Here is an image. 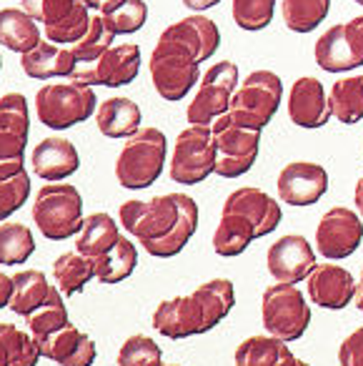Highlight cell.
Masks as SVG:
<instances>
[{
    "mask_svg": "<svg viewBox=\"0 0 363 366\" xmlns=\"http://www.w3.org/2000/svg\"><path fill=\"white\" fill-rule=\"evenodd\" d=\"M221 48V31L208 16H188L161 33L151 53V81L168 103L183 101L201 83V63L211 61Z\"/></svg>",
    "mask_w": 363,
    "mask_h": 366,
    "instance_id": "6da1fadb",
    "label": "cell"
},
{
    "mask_svg": "<svg viewBox=\"0 0 363 366\" xmlns=\"http://www.w3.org/2000/svg\"><path fill=\"white\" fill-rule=\"evenodd\" d=\"M118 216L123 229L156 259L178 256L198 229V204L188 194L126 201Z\"/></svg>",
    "mask_w": 363,
    "mask_h": 366,
    "instance_id": "7a4b0ae2",
    "label": "cell"
},
{
    "mask_svg": "<svg viewBox=\"0 0 363 366\" xmlns=\"http://www.w3.org/2000/svg\"><path fill=\"white\" fill-rule=\"evenodd\" d=\"M236 304L231 279H211L186 296L166 299L153 311V329L166 339L201 336L218 326Z\"/></svg>",
    "mask_w": 363,
    "mask_h": 366,
    "instance_id": "3957f363",
    "label": "cell"
},
{
    "mask_svg": "<svg viewBox=\"0 0 363 366\" xmlns=\"http://www.w3.org/2000/svg\"><path fill=\"white\" fill-rule=\"evenodd\" d=\"M168 138L161 128H138L133 136L126 138L116 161V178L123 189L141 191L148 189L161 178L166 168Z\"/></svg>",
    "mask_w": 363,
    "mask_h": 366,
    "instance_id": "277c9868",
    "label": "cell"
},
{
    "mask_svg": "<svg viewBox=\"0 0 363 366\" xmlns=\"http://www.w3.org/2000/svg\"><path fill=\"white\" fill-rule=\"evenodd\" d=\"M33 221L51 241H66L83 229V196L71 183H46L33 201Z\"/></svg>",
    "mask_w": 363,
    "mask_h": 366,
    "instance_id": "5b68a950",
    "label": "cell"
},
{
    "mask_svg": "<svg viewBox=\"0 0 363 366\" xmlns=\"http://www.w3.org/2000/svg\"><path fill=\"white\" fill-rule=\"evenodd\" d=\"M98 111L96 91L86 83H46L36 93V116L46 128L66 131Z\"/></svg>",
    "mask_w": 363,
    "mask_h": 366,
    "instance_id": "8992f818",
    "label": "cell"
},
{
    "mask_svg": "<svg viewBox=\"0 0 363 366\" xmlns=\"http://www.w3.org/2000/svg\"><path fill=\"white\" fill-rule=\"evenodd\" d=\"M283 103V81L273 71H253L246 76V81L238 83L236 93L228 106V116L246 128L263 131L273 116L278 113Z\"/></svg>",
    "mask_w": 363,
    "mask_h": 366,
    "instance_id": "52a82bcc",
    "label": "cell"
},
{
    "mask_svg": "<svg viewBox=\"0 0 363 366\" xmlns=\"http://www.w3.org/2000/svg\"><path fill=\"white\" fill-rule=\"evenodd\" d=\"M211 131L216 141V176L241 178L251 171L261 151V131L241 126L228 113L211 123Z\"/></svg>",
    "mask_w": 363,
    "mask_h": 366,
    "instance_id": "ba28073f",
    "label": "cell"
},
{
    "mask_svg": "<svg viewBox=\"0 0 363 366\" xmlns=\"http://www.w3.org/2000/svg\"><path fill=\"white\" fill-rule=\"evenodd\" d=\"M261 319L268 334L283 341H298L311 324V306L296 284H273L263 291Z\"/></svg>",
    "mask_w": 363,
    "mask_h": 366,
    "instance_id": "9c48e42d",
    "label": "cell"
},
{
    "mask_svg": "<svg viewBox=\"0 0 363 366\" xmlns=\"http://www.w3.org/2000/svg\"><path fill=\"white\" fill-rule=\"evenodd\" d=\"M216 173V141L211 126H191L178 133L173 143L168 176L181 186H196Z\"/></svg>",
    "mask_w": 363,
    "mask_h": 366,
    "instance_id": "30bf717a",
    "label": "cell"
},
{
    "mask_svg": "<svg viewBox=\"0 0 363 366\" xmlns=\"http://www.w3.org/2000/svg\"><path fill=\"white\" fill-rule=\"evenodd\" d=\"M21 8L41 23L46 41L58 46H73L81 41L93 18L83 0H21Z\"/></svg>",
    "mask_w": 363,
    "mask_h": 366,
    "instance_id": "8fae6325",
    "label": "cell"
},
{
    "mask_svg": "<svg viewBox=\"0 0 363 366\" xmlns=\"http://www.w3.org/2000/svg\"><path fill=\"white\" fill-rule=\"evenodd\" d=\"M31 136V111L23 93L0 96V176L26 171V146Z\"/></svg>",
    "mask_w": 363,
    "mask_h": 366,
    "instance_id": "7c38bea8",
    "label": "cell"
},
{
    "mask_svg": "<svg viewBox=\"0 0 363 366\" xmlns=\"http://www.w3.org/2000/svg\"><path fill=\"white\" fill-rule=\"evenodd\" d=\"M238 66L233 61L213 63L198 83V93L186 108L188 123L196 126H211L218 116L228 113L231 98L238 88Z\"/></svg>",
    "mask_w": 363,
    "mask_h": 366,
    "instance_id": "4fadbf2b",
    "label": "cell"
},
{
    "mask_svg": "<svg viewBox=\"0 0 363 366\" xmlns=\"http://www.w3.org/2000/svg\"><path fill=\"white\" fill-rule=\"evenodd\" d=\"M141 46L136 43H123L113 46L93 63H78L71 81L86 83V86H106L121 88L128 86L141 73Z\"/></svg>",
    "mask_w": 363,
    "mask_h": 366,
    "instance_id": "5bb4252c",
    "label": "cell"
},
{
    "mask_svg": "<svg viewBox=\"0 0 363 366\" xmlns=\"http://www.w3.org/2000/svg\"><path fill=\"white\" fill-rule=\"evenodd\" d=\"M363 241L361 214L348 206H333L316 226V251L328 261H343L356 254Z\"/></svg>",
    "mask_w": 363,
    "mask_h": 366,
    "instance_id": "9a60e30c",
    "label": "cell"
},
{
    "mask_svg": "<svg viewBox=\"0 0 363 366\" xmlns=\"http://www.w3.org/2000/svg\"><path fill=\"white\" fill-rule=\"evenodd\" d=\"M313 58L326 73H348L363 66V36L353 21L331 26L313 46Z\"/></svg>",
    "mask_w": 363,
    "mask_h": 366,
    "instance_id": "2e32d148",
    "label": "cell"
},
{
    "mask_svg": "<svg viewBox=\"0 0 363 366\" xmlns=\"http://www.w3.org/2000/svg\"><path fill=\"white\" fill-rule=\"evenodd\" d=\"M276 191L281 204L313 206L326 196L328 171L313 161H291L278 173Z\"/></svg>",
    "mask_w": 363,
    "mask_h": 366,
    "instance_id": "e0dca14e",
    "label": "cell"
},
{
    "mask_svg": "<svg viewBox=\"0 0 363 366\" xmlns=\"http://www.w3.org/2000/svg\"><path fill=\"white\" fill-rule=\"evenodd\" d=\"M266 264H268V274L278 284H301L316 269V251L308 244L306 236L286 234L276 244H271Z\"/></svg>",
    "mask_w": 363,
    "mask_h": 366,
    "instance_id": "ac0fdd59",
    "label": "cell"
},
{
    "mask_svg": "<svg viewBox=\"0 0 363 366\" xmlns=\"http://www.w3.org/2000/svg\"><path fill=\"white\" fill-rule=\"evenodd\" d=\"M288 118L298 128H308V131L323 128L331 121L333 111L331 103H328V93L318 78L301 76L291 83V91H288Z\"/></svg>",
    "mask_w": 363,
    "mask_h": 366,
    "instance_id": "d6986e66",
    "label": "cell"
},
{
    "mask_svg": "<svg viewBox=\"0 0 363 366\" xmlns=\"http://www.w3.org/2000/svg\"><path fill=\"white\" fill-rule=\"evenodd\" d=\"M223 211L248 221L256 229L258 239L273 234L283 219L281 204L276 199H271L263 189H256V186H243V189L233 191L226 199V204H223Z\"/></svg>",
    "mask_w": 363,
    "mask_h": 366,
    "instance_id": "ffe728a7",
    "label": "cell"
},
{
    "mask_svg": "<svg viewBox=\"0 0 363 366\" xmlns=\"http://www.w3.org/2000/svg\"><path fill=\"white\" fill-rule=\"evenodd\" d=\"M306 281L308 299L321 309L341 311L356 299V279L338 264H316Z\"/></svg>",
    "mask_w": 363,
    "mask_h": 366,
    "instance_id": "44dd1931",
    "label": "cell"
},
{
    "mask_svg": "<svg viewBox=\"0 0 363 366\" xmlns=\"http://www.w3.org/2000/svg\"><path fill=\"white\" fill-rule=\"evenodd\" d=\"M41 356L56 361L61 366H91L98 356L96 341L88 334H83L78 326L68 321L63 329L46 336H36Z\"/></svg>",
    "mask_w": 363,
    "mask_h": 366,
    "instance_id": "7402d4cb",
    "label": "cell"
},
{
    "mask_svg": "<svg viewBox=\"0 0 363 366\" xmlns=\"http://www.w3.org/2000/svg\"><path fill=\"white\" fill-rule=\"evenodd\" d=\"M31 166L38 178L48 183H58L78 171L81 156H78V148L73 146V141L61 136H48L33 148Z\"/></svg>",
    "mask_w": 363,
    "mask_h": 366,
    "instance_id": "603a6c76",
    "label": "cell"
},
{
    "mask_svg": "<svg viewBox=\"0 0 363 366\" xmlns=\"http://www.w3.org/2000/svg\"><path fill=\"white\" fill-rule=\"evenodd\" d=\"M78 61L68 46H58L51 41H41L33 51L21 56V68L28 78L51 81V78H71Z\"/></svg>",
    "mask_w": 363,
    "mask_h": 366,
    "instance_id": "cb8c5ba5",
    "label": "cell"
},
{
    "mask_svg": "<svg viewBox=\"0 0 363 366\" xmlns=\"http://www.w3.org/2000/svg\"><path fill=\"white\" fill-rule=\"evenodd\" d=\"M236 366H296L298 359L288 349V341L278 339L273 334L248 336L243 344H238L233 354Z\"/></svg>",
    "mask_w": 363,
    "mask_h": 366,
    "instance_id": "d4e9b609",
    "label": "cell"
},
{
    "mask_svg": "<svg viewBox=\"0 0 363 366\" xmlns=\"http://www.w3.org/2000/svg\"><path fill=\"white\" fill-rule=\"evenodd\" d=\"M143 113L136 101L126 96L108 98L98 106L96 126L106 138H128L141 128Z\"/></svg>",
    "mask_w": 363,
    "mask_h": 366,
    "instance_id": "484cf974",
    "label": "cell"
},
{
    "mask_svg": "<svg viewBox=\"0 0 363 366\" xmlns=\"http://www.w3.org/2000/svg\"><path fill=\"white\" fill-rule=\"evenodd\" d=\"M43 41L38 21L23 8H3L0 11V46L13 53H28Z\"/></svg>",
    "mask_w": 363,
    "mask_h": 366,
    "instance_id": "4316f807",
    "label": "cell"
},
{
    "mask_svg": "<svg viewBox=\"0 0 363 366\" xmlns=\"http://www.w3.org/2000/svg\"><path fill=\"white\" fill-rule=\"evenodd\" d=\"M121 239V231H118V224L113 221V216L103 214H91L86 221H83V229L78 231L76 239V251H81L83 256L96 261L98 256L108 254L113 246Z\"/></svg>",
    "mask_w": 363,
    "mask_h": 366,
    "instance_id": "83f0119b",
    "label": "cell"
},
{
    "mask_svg": "<svg viewBox=\"0 0 363 366\" xmlns=\"http://www.w3.org/2000/svg\"><path fill=\"white\" fill-rule=\"evenodd\" d=\"M58 286L48 284L46 274L38 269H28V271H18L13 276V299H11V309L18 316H28L43 306L48 299L53 296Z\"/></svg>",
    "mask_w": 363,
    "mask_h": 366,
    "instance_id": "f1b7e54d",
    "label": "cell"
},
{
    "mask_svg": "<svg viewBox=\"0 0 363 366\" xmlns=\"http://www.w3.org/2000/svg\"><path fill=\"white\" fill-rule=\"evenodd\" d=\"M256 239H258L256 229L248 221H243L236 214L221 211V221H218L216 234H213V251L218 256H223V259L241 256Z\"/></svg>",
    "mask_w": 363,
    "mask_h": 366,
    "instance_id": "f546056e",
    "label": "cell"
},
{
    "mask_svg": "<svg viewBox=\"0 0 363 366\" xmlns=\"http://www.w3.org/2000/svg\"><path fill=\"white\" fill-rule=\"evenodd\" d=\"M328 103H331L333 118L338 123L353 126V123L363 121V73L338 78L328 91Z\"/></svg>",
    "mask_w": 363,
    "mask_h": 366,
    "instance_id": "4dcf8cb0",
    "label": "cell"
},
{
    "mask_svg": "<svg viewBox=\"0 0 363 366\" xmlns=\"http://www.w3.org/2000/svg\"><path fill=\"white\" fill-rule=\"evenodd\" d=\"M41 349L33 334L0 321V366H38Z\"/></svg>",
    "mask_w": 363,
    "mask_h": 366,
    "instance_id": "1f68e13d",
    "label": "cell"
},
{
    "mask_svg": "<svg viewBox=\"0 0 363 366\" xmlns=\"http://www.w3.org/2000/svg\"><path fill=\"white\" fill-rule=\"evenodd\" d=\"M53 279L63 296H73L86 289L91 279H96V261L83 256L81 251H68L53 261Z\"/></svg>",
    "mask_w": 363,
    "mask_h": 366,
    "instance_id": "d6a6232c",
    "label": "cell"
},
{
    "mask_svg": "<svg viewBox=\"0 0 363 366\" xmlns=\"http://www.w3.org/2000/svg\"><path fill=\"white\" fill-rule=\"evenodd\" d=\"M138 266V249L128 241V236H121L118 244L108 254L96 259V279L101 284H121L136 271Z\"/></svg>",
    "mask_w": 363,
    "mask_h": 366,
    "instance_id": "836d02e7",
    "label": "cell"
},
{
    "mask_svg": "<svg viewBox=\"0 0 363 366\" xmlns=\"http://www.w3.org/2000/svg\"><path fill=\"white\" fill-rule=\"evenodd\" d=\"M331 0H283L281 18L291 33H311L328 18Z\"/></svg>",
    "mask_w": 363,
    "mask_h": 366,
    "instance_id": "e575fe53",
    "label": "cell"
},
{
    "mask_svg": "<svg viewBox=\"0 0 363 366\" xmlns=\"http://www.w3.org/2000/svg\"><path fill=\"white\" fill-rule=\"evenodd\" d=\"M36 251L33 231L26 224H0V264L21 266Z\"/></svg>",
    "mask_w": 363,
    "mask_h": 366,
    "instance_id": "d590c367",
    "label": "cell"
},
{
    "mask_svg": "<svg viewBox=\"0 0 363 366\" xmlns=\"http://www.w3.org/2000/svg\"><path fill=\"white\" fill-rule=\"evenodd\" d=\"M113 41H116V33L108 28L106 18L98 13V16L91 18V28L86 31V36L68 48L73 51L78 63H93V61H98L108 48H113Z\"/></svg>",
    "mask_w": 363,
    "mask_h": 366,
    "instance_id": "8d00e7d4",
    "label": "cell"
},
{
    "mask_svg": "<svg viewBox=\"0 0 363 366\" xmlns=\"http://www.w3.org/2000/svg\"><path fill=\"white\" fill-rule=\"evenodd\" d=\"M276 3L278 0H233L231 3V16L241 31L258 33L266 31L273 23L276 16Z\"/></svg>",
    "mask_w": 363,
    "mask_h": 366,
    "instance_id": "74e56055",
    "label": "cell"
},
{
    "mask_svg": "<svg viewBox=\"0 0 363 366\" xmlns=\"http://www.w3.org/2000/svg\"><path fill=\"white\" fill-rule=\"evenodd\" d=\"M28 321V331L33 336H46V334H53V331L63 329L68 324V309H66V301H63V291L56 289L53 296L46 301L43 306H38L33 314L26 316Z\"/></svg>",
    "mask_w": 363,
    "mask_h": 366,
    "instance_id": "f35d334b",
    "label": "cell"
},
{
    "mask_svg": "<svg viewBox=\"0 0 363 366\" xmlns=\"http://www.w3.org/2000/svg\"><path fill=\"white\" fill-rule=\"evenodd\" d=\"M163 351L151 336L136 334L123 341L118 351V366H161Z\"/></svg>",
    "mask_w": 363,
    "mask_h": 366,
    "instance_id": "ab89813d",
    "label": "cell"
},
{
    "mask_svg": "<svg viewBox=\"0 0 363 366\" xmlns=\"http://www.w3.org/2000/svg\"><path fill=\"white\" fill-rule=\"evenodd\" d=\"M106 23L116 36H128V33H138L148 21V6L146 0H123L121 6L106 13Z\"/></svg>",
    "mask_w": 363,
    "mask_h": 366,
    "instance_id": "60d3db41",
    "label": "cell"
},
{
    "mask_svg": "<svg viewBox=\"0 0 363 366\" xmlns=\"http://www.w3.org/2000/svg\"><path fill=\"white\" fill-rule=\"evenodd\" d=\"M31 196V176L21 171L16 176H0V221L13 216Z\"/></svg>",
    "mask_w": 363,
    "mask_h": 366,
    "instance_id": "b9f144b4",
    "label": "cell"
},
{
    "mask_svg": "<svg viewBox=\"0 0 363 366\" xmlns=\"http://www.w3.org/2000/svg\"><path fill=\"white\" fill-rule=\"evenodd\" d=\"M338 364L341 366H363V326L353 329L338 349Z\"/></svg>",
    "mask_w": 363,
    "mask_h": 366,
    "instance_id": "7bdbcfd3",
    "label": "cell"
},
{
    "mask_svg": "<svg viewBox=\"0 0 363 366\" xmlns=\"http://www.w3.org/2000/svg\"><path fill=\"white\" fill-rule=\"evenodd\" d=\"M11 299H13V276L0 271V309L11 306Z\"/></svg>",
    "mask_w": 363,
    "mask_h": 366,
    "instance_id": "ee69618b",
    "label": "cell"
},
{
    "mask_svg": "<svg viewBox=\"0 0 363 366\" xmlns=\"http://www.w3.org/2000/svg\"><path fill=\"white\" fill-rule=\"evenodd\" d=\"M91 11H96V13H101V16H106V13H111L113 8H118L123 3V0H83Z\"/></svg>",
    "mask_w": 363,
    "mask_h": 366,
    "instance_id": "f6af8a7d",
    "label": "cell"
},
{
    "mask_svg": "<svg viewBox=\"0 0 363 366\" xmlns=\"http://www.w3.org/2000/svg\"><path fill=\"white\" fill-rule=\"evenodd\" d=\"M218 3H223V0H183V6L191 8V11H196V13H203V11H208V8H216Z\"/></svg>",
    "mask_w": 363,
    "mask_h": 366,
    "instance_id": "bcb514c9",
    "label": "cell"
},
{
    "mask_svg": "<svg viewBox=\"0 0 363 366\" xmlns=\"http://www.w3.org/2000/svg\"><path fill=\"white\" fill-rule=\"evenodd\" d=\"M353 204H356V211L363 219V176L356 181V189H353Z\"/></svg>",
    "mask_w": 363,
    "mask_h": 366,
    "instance_id": "7dc6e473",
    "label": "cell"
},
{
    "mask_svg": "<svg viewBox=\"0 0 363 366\" xmlns=\"http://www.w3.org/2000/svg\"><path fill=\"white\" fill-rule=\"evenodd\" d=\"M353 304L358 306V311H363V264H361V279L356 281V299Z\"/></svg>",
    "mask_w": 363,
    "mask_h": 366,
    "instance_id": "c3c4849f",
    "label": "cell"
},
{
    "mask_svg": "<svg viewBox=\"0 0 363 366\" xmlns=\"http://www.w3.org/2000/svg\"><path fill=\"white\" fill-rule=\"evenodd\" d=\"M353 23L358 26V31H361V36H363V16H356V18H351Z\"/></svg>",
    "mask_w": 363,
    "mask_h": 366,
    "instance_id": "681fc988",
    "label": "cell"
},
{
    "mask_svg": "<svg viewBox=\"0 0 363 366\" xmlns=\"http://www.w3.org/2000/svg\"><path fill=\"white\" fill-rule=\"evenodd\" d=\"M296 366H311V364H306V361H301V359H298V364Z\"/></svg>",
    "mask_w": 363,
    "mask_h": 366,
    "instance_id": "f907efd6",
    "label": "cell"
},
{
    "mask_svg": "<svg viewBox=\"0 0 363 366\" xmlns=\"http://www.w3.org/2000/svg\"><path fill=\"white\" fill-rule=\"evenodd\" d=\"M353 3H358V6H363V0H353Z\"/></svg>",
    "mask_w": 363,
    "mask_h": 366,
    "instance_id": "816d5d0a",
    "label": "cell"
},
{
    "mask_svg": "<svg viewBox=\"0 0 363 366\" xmlns=\"http://www.w3.org/2000/svg\"><path fill=\"white\" fill-rule=\"evenodd\" d=\"M161 366H181V364H161Z\"/></svg>",
    "mask_w": 363,
    "mask_h": 366,
    "instance_id": "f5cc1de1",
    "label": "cell"
},
{
    "mask_svg": "<svg viewBox=\"0 0 363 366\" xmlns=\"http://www.w3.org/2000/svg\"><path fill=\"white\" fill-rule=\"evenodd\" d=\"M0 68H3V58H0Z\"/></svg>",
    "mask_w": 363,
    "mask_h": 366,
    "instance_id": "db71d44e",
    "label": "cell"
},
{
    "mask_svg": "<svg viewBox=\"0 0 363 366\" xmlns=\"http://www.w3.org/2000/svg\"><path fill=\"white\" fill-rule=\"evenodd\" d=\"M361 148H363V136H361Z\"/></svg>",
    "mask_w": 363,
    "mask_h": 366,
    "instance_id": "11a10c76",
    "label": "cell"
}]
</instances>
